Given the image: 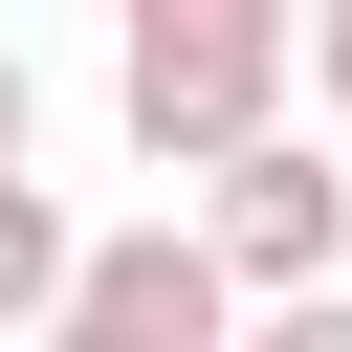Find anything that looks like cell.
<instances>
[{"instance_id":"cell-1","label":"cell","mask_w":352,"mask_h":352,"mask_svg":"<svg viewBox=\"0 0 352 352\" xmlns=\"http://www.w3.org/2000/svg\"><path fill=\"white\" fill-rule=\"evenodd\" d=\"M110 110H132L154 176H242V154L286 132V22H264V0H132Z\"/></svg>"},{"instance_id":"cell-2","label":"cell","mask_w":352,"mask_h":352,"mask_svg":"<svg viewBox=\"0 0 352 352\" xmlns=\"http://www.w3.org/2000/svg\"><path fill=\"white\" fill-rule=\"evenodd\" d=\"M198 264H220V308H308L330 264H352V176L308 154V132H264L242 176H198V220H176Z\"/></svg>"},{"instance_id":"cell-3","label":"cell","mask_w":352,"mask_h":352,"mask_svg":"<svg viewBox=\"0 0 352 352\" xmlns=\"http://www.w3.org/2000/svg\"><path fill=\"white\" fill-rule=\"evenodd\" d=\"M242 308H220V264L176 242V220H132V242H88L66 264V352H220Z\"/></svg>"},{"instance_id":"cell-4","label":"cell","mask_w":352,"mask_h":352,"mask_svg":"<svg viewBox=\"0 0 352 352\" xmlns=\"http://www.w3.org/2000/svg\"><path fill=\"white\" fill-rule=\"evenodd\" d=\"M66 264H88V220H66L44 176H0V352H44V330H66Z\"/></svg>"},{"instance_id":"cell-5","label":"cell","mask_w":352,"mask_h":352,"mask_svg":"<svg viewBox=\"0 0 352 352\" xmlns=\"http://www.w3.org/2000/svg\"><path fill=\"white\" fill-rule=\"evenodd\" d=\"M286 88H308V110L352 132V0H330V22H286Z\"/></svg>"},{"instance_id":"cell-6","label":"cell","mask_w":352,"mask_h":352,"mask_svg":"<svg viewBox=\"0 0 352 352\" xmlns=\"http://www.w3.org/2000/svg\"><path fill=\"white\" fill-rule=\"evenodd\" d=\"M220 352H352V286H308V308H242Z\"/></svg>"},{"instance_id":"cell-7","label":"cell","mask_w":352,"mask_h":352,"mask_svg":"<svg viewBox=\"0 0 352 352\" xmlns=\"http://www.w3.org/2000/svg\"><path fill=\"white\" fill-rule=\"evenodd\" d=\"M22 132H44V88H22V44H0V176H22Z\"/></svg>"}]
</instances>
